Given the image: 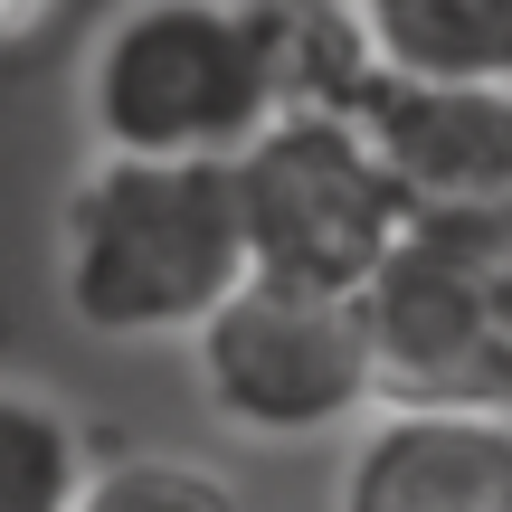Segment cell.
I'll return each instance as SVG.
<instances>
[{"mask_svg":"<svg viewBox=\"0 0 512 512\" xmlns=\"http://www.w3.org/2000/svg\"><path fill=\"white\" fill-rule=\"evenodd\" d=\"M238 219L247 266L313 294H370L389 247L408 238V200L380 171L370 133L342 105H294L238 152Z\"/></svg>","mask_w":512,"mask_h":512,"instance_id":"cell-5","label":"cell"},{"mask_svg":"<svg viewBox=\"0 0 512 512\" xmlns=\"http://www.w3.org/2000/svg\"><path fill=\"white\" fill-rule=\"evenodd\" d=\"M304 105V0H124L86 38L76 114L124 162H238Z\"/></svg>","mask_w":512,"mask_h":512,"instance_id":"cell-1","label":"cell"},{"mask_svg":"<svg viewBox=\"0 0 512 512\" xmlns=\"http://www.w3.org/2000/svg\"><path fill=\"white\" fill-rule=\"evenodd\" d=\"M332 512H512V418L380 408L342 456Z\"/></svg>","mask_w":512,"mask_h":512,"instance_id":"cell-7","label":"cell"},{"mask_svg":"<svg viewBox=\"0 0 512 512\" xmlns=\"http://www.w3.org/2000/svg\"><path fill=\"white\" fill-rule=\"evenodd\" d=\"M351 124L399 181L408 219H512V86L370 76L351 95Z\"/></svg>","mask_w":512,"mask_h":512,"instance_id":"cell-6","label":"cell"},{"mask_svg":"<svg viewBox=\"0 0 512 512\" xmlns=\"http://www.w3.org/2000/svg\"><path fill=\"white\" fill-rule=\"evenodd\" d=\"M247 219L228 162H124L95 152L57 209V304L95 342H200L247 285Z\"/></svg>","mask_w":512,"mask_h":512,"instance_id":"cell-2","label":"cell"},{"mask_svg":"<svg viewBox=\"0 0 512 512\" xmlns=\"http://www.w3.org/2000/svg\"><path fill=\"white\" fill-rule=\"evenodd\" d=\"M57 10H67V0H0V48H29Z\"/></svg>","mask_w":512,"mask_h":512,"instance_id":"cell-11","label":"cell"},{"mask_svg":"<svg viewBox=\"0 0 512 512\" xmlns=\"http://www.w3.org/2000/svg\"><path fill=\"white\" fill-rule=\"evenodd\" d=\"M76 512H247L238 484L219 465H190V456H114L95 465L86 503Z\"/></svg>","mask_w":512,"mask_h":512,"instance_id":"cell-10","label":"cell"},{"mask_svg":"<svg viewBox=\"0 0 512 512\" xmlns=\"http://www.w3.org/2000/svg\"><path fill=\"white\" fill-rule=\"evenodd\" d=\"M361 323L380 408L512 418V219H408Z\"/></svg>","mask_w":512,"mask_h":512,"instance_id":"cell-3","label":"cell"},{"mask_svg":"<svg viewBox=\"0 0 512 512\" xmlns=\"http://www.w3.org/2000/svg\"><path fill=\"white\" fill-rule=\"evenodd\" d=\"M190 380L219 408V427L266 446L342 437L380 418V361H370L361 294H313L247 275L190 342Z\"/></svg>","mask_w":512,"mask_h":512,"instance_id":"cell-4","label":"cell"},{"mask_svg":"<svg viewBox=\"0 0 512 512\" xmlns=\"http://www.w3.org/2000/svg\"><path fill=\"white\" fill-rule=\"evenodd\" d=\"M95 484V446L48 389L0 380V512H76Z\"/></svg>","mask_w":512,"mask_h":512,"instance_id":"cell-9","label":"cell"},{"mask_svg":"<svg viewBox=\"0 0 512 512\" xmlns=\"http://www.w3.org/2000/svg\"><path fill=\"white\" fill-rule=\"evenodd\" d=\"M370 76L418 86H512V0H332Z\"/></svg>","mask_w":512,"mask_h":512,"instance_id":"cell-8","label":"cell"}]
</instances>
